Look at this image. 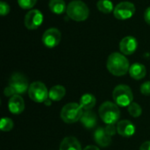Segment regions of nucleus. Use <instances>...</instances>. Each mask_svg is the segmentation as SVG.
Returning <instances> with one entry per match:
<instances>
[{
  "label": "nucleus",
  "mask_w": 150,
  "mask_h": 150,
  "mask_svg": "<svg viewBox=\"0 0 150 150\" xmlns=\"http://www.w3.org/2000/svg\"><path fill=\"white\" fill-rule=\"evenodd\" d=\"M112 98L119 106H128L134 99L133 92L129 86L126 84L117 85L112 92Z\"/></svg>",
  "instance_id": "obj_5"
},
{
  "label": "nucleus",
  "mask_w": 150,
  "mask_h": 150,
  "mask_svg": "<svg viewBox=\"0 0 150 150\" xmlns=\"http://www.w3.org/2000/svg\"><path fill=\"white\" fill-rule=\"evenodd\" d=\"M117 133L122 137H131L135 133V127L130 120H120L117 123Z\"/></svg>",
  "instance_id": "obj_12"
},
{
  "label": "nucleus",
  "mask_w": 150,
  "mask_h": 150,
  "mask_svg": "<svg viewBox=\"0 0 150 150\" xmlns=\"http://www.w3.org/2000/svg\"><path fill=\"white\" fill-rule=\"evenodd\" d=\"M135 12V6L131 2H121L118 4L113 10L114 17L119 20L130 18Z\"/></svg>",
  "instance_id": "obj_8"
},
{
  "label": "nucleus",
  "mask_w": 150,
  "mask_h": 150,
  "mask_svg": "<svg viewBox=\"0 0 150 150\" xmlns=\"http://www.w3.org/2000/svg\"><path fill=\"white\" fill-rule=\"evenodd\" d=\"M147 73L146 67L142 63H134L130 66L129 74L132 78L135 80H141L145 77Z\"/></svg>",
  "instance_id": "obj_17"
},
{
  "label": "nucleus",
  "mask_w": 150,
  "mask_h": 150,
  "mask_svg": "<svg viewBox=\"0 0 150 150\" xmlns=\"http://www.w3.org/2000/svg\"><path fill=\"white\" fill-rule=\"evenodd\" d=\"M105 128L106 133H107L111 137H112V136H113V135L116 134V132H117V127H115V125H114V124L106 125V127H105Z\"/></svg>",
  "instance_id": "obj_27"
},
{
  "label": "nucleus",
  "mask_w": 150,
  "mask_h": 150,
  "mask_svg": "<svg viewBox=\"0 0 150 150\" xmlns=\"http://www.w3.org/2000/svg\"><path fill=\"white\" fill-rule=\"evenodd\" d=\"M137 40L133 36H127L120 42V50L124 55H131L137 49Z\"/></svg>",
  "instance_id": "obj_11"
},
{
  "label": "nucleus",
  "mask_w": 150,
  "mask_h": 150,
  "mask_svg": "<svg viewBox=\"0 0 150 150\" xmlns=\"http://www.w3.org/2000/svg\"><path fill=\"white\" fill-rule=\"evenodd\" d=\"M14 95H16L15 93H14V91H13V90L10 87V86H8V87H6L5 89H4V96L5 97H12V96H14Z\"/></svg>",
  "instance_id": "obj_28"
},
{
  "label": "nucleus",
  "mask_w": 150,
  "mask_h": 150,
  "mask_svg": "<svg viewBox=\"0 0 150 150\" xmlns=\"http://www.w3.org/2000/svg\"><path fill=\"white\" fill-rule=\"evenodd\" d=\"M80 121H81V124L87 129L94 128L97 125V115L91 110L84 111Z\"/></svg>",
  "instance_id": "obj_15"
},
{
  "label": "nucleus",
  "mask_w": 150,
  "mask_h": 150,
  "mask_svg": "<svg viewBox=\"0 0 150 150\" xmlns=\"http://www.w3.org/2000/svg\"><path fill=\"white\" fill-rule=\"evenodd\" d=\"M9 111L13 114H20L25 109V102L20 95L12 96L8 102Z\"/></svg>",
  "instance_id": "obj_13"
},
{
  "label": "nucleus",
  "mask_w": 150,
  "mask_h": 150,
  "mask_svg": "<svg viewBox=\"0 0 150 150\" xmlns=\"http://www.w3.org/2000/svg\"><path fill=\"white\" fill-rule=\"evenodd\" d=\"M9 86L13 90L16 95L25 93L29 90L27 78L21 73H14L10 78Z\"/></svg>",
  "instance_id": "obj_7"
},
{
  "label": "nucleus",
  "mask_w": 150,
  "mask_h": 150,
  "mask_svg": "<svg viewBox=\"0 0 150 150\" xmlns=\"http://www.w3.org/2000/svg\"><path fill=\"white\" fill-rule=\"evenodd\" d=\"M66 12L72 20L82 22L88 18L90 10L84 2L81 0H74L68 4Z\"/></svg>",
  "instance_id": "obj_3"
},
{
  "label": "nucleus",
  "mask_w": 150,
  "mask_h": 150,
  "mask_svg": "<svg viewBox=\"0 0 150 150\" xmlns=\"http://www.w3.org/2000/svg\"><path fill=\"white\" fill-rule=\"evenodd\" d=\"M10 12V6L7 3L2 1L0 2V14L2 16H5Z\"/></svg>",
  "instance_id": "obj_25"
},
{
  "label": "nucleus",
  "mask_w": 150,
  "mask_h": 150,
  "mask_svg": "<svg viewBox=\"0 0 150 150\" xmlns=\"http://www.w3.org/2000/svg\"><path fill=\"white\" fill-rule=\"evenodd\" d=\"M79 105L83 111H91L96 105V98L92 94L86 93L81 97Z\"/></svg>",
  "instance_id": "obj_19"
},
{
  "label": "nucleus",
  "mask_w": 150,
  "mask_h": 150,
  "mask_svg": "<svg viewBox=\"0 0 150 150\" xmlns=\"http://www.w3.org/2000/svg\"><path fill=\"white\" fill-rule=\"evenodd\" d=\"M141 92L145 96H150V81L145 82L142 84Z\"/></svg>",
  "instance_id": "obj_26"
},
{
  "label": "nucleus",
  "mask_w": 150,
  "mask_h": 150,
  "mask_svg": "<svg viewBox=\"0 0 150 150\" xmlns=\"http://www.w3.org/2000/svg\"><path fill=\"white\" fill-rule=\"evenodd\" d=\"M97 8L99 11L105 14H109L114 10L113 4L110 0H98L97 2Z\"/></svg>",
  "instance_id": "obj_21"
},
{
  "label": "nucleus",
  "mask_w": 150,
  "mask_h": 150,
  "mask_svg": "<svg viewBox=\"0 0 150 150\" xmlns=\"http://www.w3.org/2000/svg\"><path fill=\"white\" fill-rule=\"evenodd\" d=\"M107 69L111 74L116 76L126 75L130 69L129 62L127 57L121 53H112L109 55L106 62Z\"/></svg>",
  "instance_id": "obj_1"
},
{
  "label": "nucleus",
  "mask_w": 150,
  "mask_h": 150,
  "mask_svg": "<svg viewBox=\"0 0 150 150\" xmlns=\"http://www.w3.org/2000/svg\"><path fill=\"white\" fill-rule=\"evenodd\" d=\"M127 107H128L129 114L134 118H138L142 113V109L141 105L139 104L135 103V102H132Z\"/></svg>",
  "instance_id": "obj_22"
},
{
  "label": "nucleus",
  "mask_w": 150,
  "mask_h": 150,
  "mask_svg": "<svg viewBox=\"0 0 150 150\" xmlns=\"http://www.w3.org/2000/svg\"><path fill=\"white\" fill-rule=\"evenodd\" d=\"M62 34L57 28H49L42 35V42L48 48L55 47L61 41Z\"/></svg>",
  "instance_id": "obj_9"
},
{
  "label": "nucleus",
  "mask_w": 150,
  "mask_h": 150,
  "mask_svg": "<svg viewBox=\"0 0 150 150\" xmlns=\"http://www.w3.org/2000/svg\"><path fill=\"white\" fill-rule=\"evenodd\" d=\"M48 7L50 11L54 14H62L65 10H67L66 4L63 0H50L48 3Z\"/></svg>",
  "instance_id": "obj_20"
},
{
  "label": "nucleus",
  "mask_w": 150,
  "mask_h": 150,
  "mask_svg": "<svg viewBox=\"0 0 150 150\" xmlns=\"http://www.w3.org/2000/svg\"><path fill=\"white\" fill-rule=\"evenodd\" d=\"M144 19H145L146 23L150 25V6L146 9V11L144 12Z\"/></svg>",
  "instance_id": "obj_29"
},
{
  "label": "nucleus",
  "mask_w": 150,
  "mask_h": 150,
  "mask_svg": "<svg viewBox=\"0 0 150 150\" xmlns=\"http://www.w3.org/2000/svg\"><path fill=\"white\" fill-rule=\"evenodd\" d=\"M83 110L77 103H69L61 111V119L67 124H73L81 120Z\"/></svg>",
  "instance_id": "obj_4"
},
{
  "label": "nucleus",
  "mask_w": 150,
  "mask_h": 150,
  "mask_svg": "<svg viewBox=\"0 0 150 150\" xmlns=\"http://www.w3.org/2000/svg\"><path fill=\"white\" fill-rule=\"evenodd\" d=\"M98 114L101 120L106 124H116L119 122L120 117V111L119 108V105L112 102H105L103 103L99 109H98Z\"/></svg>",
  "instance_id": "obj_2"
},
{
  "label": "nucleus",
  "mask_w": 150,
  "mask_h": 150,
  "mask_svg": "<svg viewBox=\"0 0 150 150\" xmlns=\"http://www.w3.org/2000/svg\"><path fill=\"white\" fill-rule=\"evenodd\" d=\"M94 141L98 146L105 148L110 145L112 137L106 133L105 128L98 127V129H96L94 133Z\"/></svg>",
  "instance_id": "obj_14"
},
{
  "label": "nucleus",
  "mask_w": 150,
  "mask_h": 150,
  "mask_svg": "<svg viewBox=\"0 0 150 150\" xmlns=\"http://www.w3.org/2000/svg\"><path fill=\"white\" fill-rule=\"evenodd\" d=\"M14 127L13 121L10 118H3L0 122V129L3 132H9Z\"/></svg>",
  "instance_id": "obj_23"
},
{
  "label": "nucleus",
  "mask_w": 150,
  "mask_h": 150,
  "mask_svg": "<svg viewBox=\"0 0 150 150\" xmlns=\"http://www.w3.org/2000/svg\"><path fill=\"white\" fill-rule=\"evenodd\" d=\"M24 22L27 29L29 30L37 29L43 22V15L37 9L31 10L25 14Z\"/></svg>",
  "instance_id": "obj_10"
},
{
  "label": "nucleus",
  "mask_w": 150,
  "mask_h": 150,
  "mask_svg": "<svg viewBox=\"0 0 150 150\" xmlns=\"http://www.w3.org/2000/svg\"><path fill=\"white\" fill-rule=\"evenodd\" d=\"M66 94V90L62 85H54L53 86L48 92V98L51 101H60L64 98Z\"/></svg>",
  "instance_id": "obj_18"
},
{
  "label": "nucleus",
  "mask_w": 150,
  "mask_h": 150,
  "mask_svg": "<svg viewBox=\"0 0 150 150\" xmlns=\"http://www.w3.org/2000/svg\"><path fill=\"white\" fill-rule=\"evenodd\" d=\"M140 150H150V141L143 142L140 147Z\"/></svg>",
  "instance_id": "obj_30"
},
{
  "label": "nucleus",
  "mask_w": 150,
  "mask_h": 150,
  "mask_svg": "<svg viewBox=\"0 0 150 150\" xmlns=\"http://www.w3.org/2000/svg\"><path fill=\"white\" fill-rule=\"evenodd\" d=\"M60 150H83L79 141L73 137L68 136L64 138L60 145Z\"/></svg>",
  "instance_id": "obj_16"
},
{
  "label": "nucleus",
  "mask_w": 150,
  "mask_h": 150,
  "mask_svg": "<svg viewBox=\"0 0 150 150\" xmlns=\"http://www.w3.org/2000/svg\"><path fill=\"white\" fill-rule=\"evenodd\" d=\"M37 0H18V4L19 5L20 8L22 9H32L35 4H36Z\"/></svg>",
  "instance_id": "obj_24"
},
{
  "label": "nucleus",
  "mask_w": 150,
  "mask_h": 150,
  "mask_svg": "<svg viewBox=\"0 0 150 150\" xmlns=\"http://www.w3.org/2000/svg\"><path fill=\"white\" fill-rule=\"evenodd\" d=\"M83 150H99V149L97 146H93V145H89L87 147L84 148V149Z\"/></svg>",
  "instance_id": "obj_31"
},
{
  "label": "nucleus",
  "mask_w": 150,
  "mask_h": 150,
  "mask_svg": "<svg viewBox=\"0 0 150 150\" xmlns=\"http://www.w3.org/2000/svg\"><path fill=\"white\" fill-rule=\"evenodd\" d=\"M48 92L47 88L41 82L32 83L28 90L29 98L36 103H44L48 98Z\"/></svg>",
  "instance_id": "obj_6"
}]
</instances>
